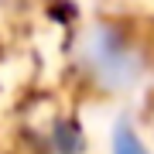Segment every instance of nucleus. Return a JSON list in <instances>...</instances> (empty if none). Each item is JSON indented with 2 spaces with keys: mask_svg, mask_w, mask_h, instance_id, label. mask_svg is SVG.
Segmentation results:
<instances>
[{
  "mask_svg": "<svg viewBox=\"0 0 154 154\" xmlns=\"http://www.w3.org/2000/svg\"><path fill=\"white\" fill-rule=\"evenodd\" d=\"M113 154H147V147H144L140 137L123 123L120 130H116V137H113Z\"/></svg>",
  "mask_w": 154,
  "mask_h": 154,
  "instance_id": "1",
  "label": "nucleus"
}]
</instances>
